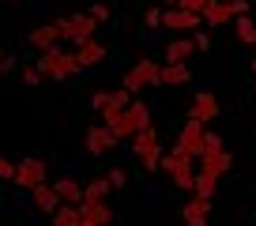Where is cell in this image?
Returning <instances> with one entry per match:
<instances>
[{"instance_id": "6da1fadb", "label": "cell", "mask_w": 256, "mask_h": 226, "mask_svg": "<svg viewBox=\"0 0 256 226\" xmlns=\"http://www.w3.org/2000/svg\"><path fill=\"white\" fill-rule=\"evenodd\" d=\"M98 113H102V124L117 140H132L140 128L151 124V110H147V102H140V98H132L124 110H120V106H106V110H98Z\"/></svg>"}, {"instance_id": "7a4b0ae2", "label": "cell", "mask_w": 256, "mask_h": 226, "mask_svg": "<svg viewBox=\"0 0 256 226\" xmlns=\"http://www.w3.org/2000/svg\"><path fill=\"white\" fill-rule=\"evenodd\" d=\"M38 72L49 76V80H72V76L80 72V64H76L72 49L49 46V49H42V56H38Z\"/></svg>"}, {"instance_id": "3957f363", "label": "cell", "mask_w": 256, "mask_h": 226, "mask_svg": "<svg viewBox=\"0 0 256 226\" xmlns=\"http://www.w3.org/2000/svg\"><path fill=\"white\" fill-rule=\"evenodd\" d=\"M158 170H166L170 181H174L177 188L192 192V181H196V158H188V154H177V151H166V154L158 158Z\"/></svg>"}, {"instance_id": "277c9868", "label": "cell", "mask_w": 256, "mask_h": 226, "mask_svg": "<svg viewBox=\"0 0 256 226\" xmlns=\"http://www.w3.org/2000/svg\"><path fill=\"white\" fill-rule=\"evenodd\" d=\"M128 144H132V154H136V162L144 170H158V158H162V144H158V132L151 128V124H147V128H140L136 136L128 140Z\"/></svg>"}, {"instance_id": "5b68a950", "label": "cell", "mask_w": 256, "mask_h": 226, "mask_svg": "<svg viewBox=\"0 0 256 226\" xmlns=\"http://www.w3.org/2000/svg\"><path fill=\"white\" fill-rule=\"evenodd\" d=\"M158 60H136V64H132V72L124 76V87L120 90H128V94H140V90L144 87H154V83H158Z\"/></svg>"}, {"instance_id": "8992f818", "label": "cell", "mask_w": 256, "mask_h": 226, "mask_svg": "<svg viewBox=\"0 0 256 226\" xmlns=\"http://www.w3.org/2000/svg\"><path fill=\"white\" fill-rule=\"evenodd\" d=\"M60 23V34L64 42H72V46H80V42H90L98 30V23L87 16V12H80V16H68V19H56Z\"/></svg>"}, {"instance_id": "52a82bcc", "label": "cell", "mask_w": 256, "mask_h": 226, "mask_svg": "<svg viewBox=\"0 0 256 226\" xmlns=\"http://www.w3.org/2000/svg\"><path fill=\"white\" fill-rule=\"evenodd\" d=\"M204 128L208 124H200V121H184V128H181V136H177V144H174V151L177 154H188V158H200L204 154Z\"/></svg>"}, {"instance_id": "ba28073f", "label": "cell", "mask_w": 256, "mask_h": 226, "mask_svg": "<svg viewBox=\"0 0 256 226\" xmlns=\"http://www.w3.org/2000/svg\"><path fill=\"white\" fill-rule=\"evenodd\" d=\"M12 181H16L19 188H26V192H30L34 185L49 181V170H46V162H42V158H23V162H16V174H12Z\"/></svg>"}, {"instance_id": "9c48e42d", "label": "cell", "mask_w": 256, "mask_h": 226, "mask_svg": "<svg viewBox=\"0 0 256 226\" xmlns=\"http://www.w3.org/2000/svg\"><path fill=\"white\" fill-rule=\"evenodd\" d=\"M196 162H200V174H208V178H215V181H222L226 174H230V166H234L230 151H222V147H218V151H204Z\"/></svg>"}, {"instance_id": "30bf717a", "label": "cell", "mask_w": 256, "mask_h": 226, "mask_svg": "<svg viewBox=\"0 0 256 226\" xmlns=\"http://www.w3.org/2000/svg\"><path fill=\"white\" fill-rule=\"evenodd\" d=\"M158 26H170V30H200L204 26V19H200V12H184V8H166L162 12V23Z\"/></svg>"}, {"instance_id": "8fae6325", "label": "cell", "mask_w": 256, "mask_h": 226, "mask_svg": "<svg viewBox=\"0 0 256 226\" xmlns=\"http://www.w3.org/2000/svg\"><path fill=\"white\" fill-rule=\"evenodd\" d=\"M117 144H120V140L113 136V132L106 128L102 121H94V124L87 128V151H90V154H110Z\"/></svg>"}, {"instance_id": "7c38bea8", "label": "cell", "mask_w": 256, "mask_h": 226, "mask_svg": "<svg viewBox=\"0 0 256 226\" xmlns=\"http://www.w3.org/2000/svg\"><path fill=\"white\" fill-rule=\"evenodd\" d=\"M188 117H192V121H200V124L215 121V117H218V98L211 94V90H196V98H192V110H188Z\"/></svg>"}, {"instance_id": "4fadbf2b", "label": "cell", "mask_w": 256, "mask_h": 226, "mask_svg": "<svg viewBox=\"0 0 256 226\" xmlns=\"http://www.w3.org/2000/svg\"><path fill=\"white\" fill-rule=\"evenodd\" d=\"M200 19L208 26H230L234 23V12H230V0H208L200 8Z\"/></svg>"}, {"instance_id": "5bb4252c", "label": "cell", "mask_w": 256, "mask_h": 226, "mask_svg": "<svg viewBox=\"0 0 256 226\" xmlns=\"http://www.w3.org/2000/svg\"><path fill=\"white\" fill-rule=\"evenodd\" d=\"M72 53H76L80 72H83V68H94V64H102V60H106V46H102V42H94V38H90V42H80Z\"/></svg>"}, {"instance_id": "9a60e30c", "label": "cell", "mask_w": 256, "mask_h": 226, "mask_svg": "<svg viewBox=\"0 0 256 226\" xmlns=\"http://www.w3.org/2000/svg\"><path fill=\"white\" fill-rule=\"evenodd\" d=\"M208 215H211V200H204V196H192L181 208L184 226H208Z\"/></svg>"}, {"instance_id": "2e32d148", "label": "cell", "mask_w": 256, "mask_h": 226, "mask_svg": "<svg viewBox=\"0 0 256 226\" xmlns=\"http://www.w3.org/2000/svg\"><path fill=\"white\" fill-rule=\"evenodd\" d=\"M64 42V34H60V23H42V26H34L30 30V46L38 49H49V46H60Z\"/></svg>"}, {"instance_id": "e0dca14e", "label": "cell", "mask_w": 256, "mask_h": 226, "mask_svg": "<svg viewBox=\"0 0 256 226\" xmlns=\"http://www.w3.org/2000/svg\"><path fill=\"white\" fill-rule=\"evenodd\" d=\"M80 215L90 218V222H98V226H110L113 222V208L106 200H80Z\"/></svg>"}, {"instance_id": "ac0fdd59", "label": "cell", "mask_w": 256, "mask_h": 226, "mask_svg": "<svg viewBox=\"0 0 256 226\" xmlns=\"http://www.w3.org/2000/svg\"><path fill=\"white\" fill-rule=\"evenodd\" d=\"M30 196H34V208H38V211H46V215H53V211H56V204H60V196L53 192V185H49V181L34 185V188H30Z\"/></svg>"}, {"instance_id": "d6986e66", "label": "cell", "mask_w": 256, "mask_h": 226, "mask_svg": "<svg viewBox=\"0 0 256 226\" xmlns=\"http://www.w3.org/2000/svg\"><path fill=\"white\" fill-rule=\"evenodd\" d=\"M53 185V192L60 196V204H80L83 200V185L76 178H60V181H49Z\"/></svg>"}, {"instance_id": "ffe728a7", "label": "cell", "mask_w": 256, "mask_h": 226, "mask_svg": "<svg viewBox=\"0 0 256 226\" xmlns=\"http://www.w3.org/2000/svg\"><path fill=\"white\" fill-rule=\"evenodd\" d=\"M188 80H192L188 64H162L158 68V83L162 87H181V83H188Z\"/></svg>"}, {"instance_id": "44dd1931", "label": "cell", "mask_w": 256, "mask_h": 226, "mask_svg": "<svg viewBox=\"0 0 256 226\" xmlns=\"http://www.w3.org/2000/svg\"><path fill=\"white\" fill-rule=\"evenodd\" d=\"M196 53V46H192V38H174L166 46V64H184L188 56Z\"/></svg>"}, {"instance_id": "7402d4cb", "label": "cell", "mask_w": 256, "mask_h": 226, "mask_svg": "<svg viewBox=\"0 0 256 226\" xmlns=\"http://www.w3.org/2000/svg\"><path fill=\"white\" fill-rule=\"evenodd\" d=\"M49 218H53V226H80V204H56Z\"/></svg>"}, {"instance_id": "603a6c76", "label": "cell", "mask_w": 256, "mask_h": 226, "mask_svg": "<svg viewBox=\"0 0 256 226\" xmlns=\"http://www.w3.org/2000/svg\"><path fill=\"white\" fill-rule=\"evenodd\" d=\"M234 34H238V42H245V46H256V23L248 16H234Z\"/></svg>"}, {"instance_id": "cb8c5ba5", "label": "cell", "mask_w": 256, "mask_h": 226, "mask_svg": "<svg viewBox=\"0 0 256 226\" xmlns=\"http://www.w3.org/2000/svg\"><path fill=\"white\" fill-rule=\"evenodd\" d=\"M192 192H196V196H204V200H215L218 181H215V178H208V174H196V181H192Z\"/></svg>"}, {"instance_id": "d4e9b609", "label": "cell", "mask_w": 256, "mask_h": 226, "mask_svg": "<svg viewBox=\"0 0 256 226\" xmlns=\"http://www.w3.org/2000/svg\"><path fill=\"white\" fill-rule=\"evenodd\" d=\"M110 196V181L106 178H94L90 185H83V200H106Z\"/></svg>"}, {"instance_id": "484cf974", "label": "cell", "mask_w": 256, "mask_h": 226, "mask_svg": "<svg viewBox=\"0 0 256 226\" xmlns=\"http://www.w3.org/2000/svg\"><path fill=\"white\" fill-rule=\"evenodd\" d=\"M218 147H222V136H218V132H208V128H204V151H218Z\"/></svg>"}, {"instance_id": "4316f807", "label": "cell", "mask_w": 256, "mask_h": 226, "mask_svg": "<svg viewBox=\"0 0 256 226\" xmlns=\"http://www.w3.org/2000/svg\"><path fill=\"white\" fill-rule=\"evenodd\" d=\"M106 181H110V188H124V170H110V174H106Z\"/></svg>"}, {"instance_id": "83f0119b", "label": "cell", "mask_w": 256, "mask_h": 226, "mask_svg": "<svg viewBox=\"0 0 256 226\" xmlns=\"http://www.w3.org/2000/svg\"><path fill=\"white\" fill-rule=\"evenodd\" d=\"M90 19H94V23H106V19H110V8H106V4H94V12H87Z\"/></svg>"}, {"instance_id": "f1b7e54d", "label": "cell", "mask_w": 256, "mask_h": 226, "mask_svg": "<svg viewBox=\"0 0 256 226\" xmlns=\"http://www.w3.org/2000/svg\"><path fill=\"white\" fill-rule=\"evenodd\" d=\"M174 4H177V8H184V12H200L208 0H174Z\"/></svg>"}, {"instance_id": "f546056e", "label": "cell", "mask_w": 256, "mask_h": 226, "mask_svg": "<svg viewBox=\"0 0 256 226\" xmlns=\"http://www.w3.org/2000/svg\"><path fill=\"white\" fill-rule=\"evenodd\" d=\"M12 174H16V162L0 158V181H12Z\"/></svg>"}, {"instance_id": "4dcf8cb0", "label": "cell", "mask_w": 256, "mask_h": 226, "mask_svg": "<svg viewBox=\"0 0 256 226\" xmlns=\"http://www.w3.org/2000/svg\"><path fill=\"white\" fill-rule=\"evenodd\" d=\"M230 12L234 16H248V0H230Z\"/></svg>"}, {"instance_id": "1f68e13d", "label": "cell", "mask_w": 256, "mask_h": 226, "mask_svg": "<svg viewBox=\"0 0 256 226\" xmlns=\"http://www.w3.org/2000/svg\"><path fill=\"white\" fill-rule=\"evenodd\" d=\"M144 19H147V26H158V23H162V12H158V8H147Z\"/></svg>"}, {"instance_id": "d6a6232c", "label": "cell", "mask_w": 256, "mask_h": 226, "mask_svg": "<svg viewBox=\"0 0 256 226\" xmlns=\"http://www.w3.org/2000/svg\"><path fill=\"white\" fill-rule=\"evenodd\" d=\"M38 80H42V72H38V68H23V83H30V87H34Z\"/></svg>"}, {"instance_id": "836d02e7", "label": "cell", "mask_w": 256, "mask_h": 226, "mask_svg": "<svg viewBox=\"0 0 256 226\" xmlns=\"http://www.w3.org/2000/svg\"><path fill=\"white\" fill-rule=\"evenodd\" d=\"M192 46H196V49H208V34L196 30V34H192Z\"/></svg>"}, {"instance_id": "e575fe53", "label": "cell", "mask_w": 256, "mask_h": 226, "mask_svg": "<svg viewBox=\"0 0 256 226\" xmlns=\"http://www.w3.org/2000/svg\"><path fill=\"white\" fill-rule=\"evenodd\" d=\"M90 106H94V110H102V106H110V94H90Z\"/></svg>"}, {"instance_id": "d590c367", "label": "cell", "mask_w": 256, "mask_h": 226, "mask_svg": "<svg viewBox=\"0 0 256 226\" xmlns=\"http://www.w3.org/2000/svg\"><path fill=\"white\" fill-rule=\"evenodd\" d=\"M16 68V56H0V72H12Z\"/></svg>"}, {"instance_id": "8d00e7d4", "label": "cell", "mask_w": 256, "mask_h": 226, "mask_svg": "<svg viewBox=\"0 0 256 226\" xmlns=\"http://www.w3.org/2000/svg\"><path fill=\"white\" fill-rule=\"evenodd\" d=\"M80 226H98V222H90V218H83V215H80Z\"/></svg>"}, {"instance_id": "74e56055", "label": "cell", "mask_w": 256, "mask_h": 226, "mask_svg": "<svg viewBox=\"0 0 256 226\" xmlns=\"http://www.w3.org/2000/svg\"><path fill=\"white\" fill-rule=\"evenodd\" d=\"M166 4H170V8H174V0H166Z\"/></svg>"}, {"instance_id": "f35d334b", "label": "cell", "mask_w": 256, "mask_h": 226, "mask_svg": "<svg viewBox=\"0 0 256 226\" xmlns=\"http://www.w3.org/2000/svg\"><path fill=\"white\" fill-rule=\"evenodd\" d=\"M252 72H256V60H252Z\"/></svg>"}, {"instance_id": "ab89813d", "label": "cell", "mask_w": 256, "mask_h": 226, "mask_svg": "<svg viewBox=\"0 0 256 226\" xmlns=\"http://www.w3.org/2000/svg\"><path fill=\"white\" fill-rule=\"evenodd\" d=\"M0 56H4V49H0Z\"/></svg>"}]
</instances>
